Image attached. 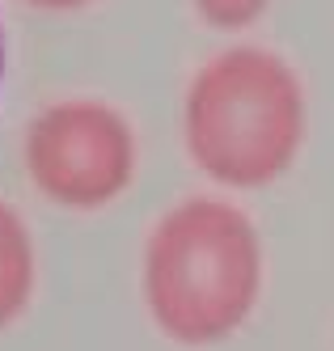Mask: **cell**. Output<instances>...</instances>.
<instances>
[{
  "mask_svg": "<svg viewBox=\"0 0 334 351\" xmlns=\"http://www.w3.org/2000/svg\"><path fill=\"white\" fill-rule=\"evenodd\" d=\"M140 284L148 317L165 339L182 347H212L241 330L259 305V233L233 204L187 199L152 224Z\"/></svg>",
  "mask_w": 334,
  "mask_h": 351,
  "instance_id": "1",
  "label": "cell"
},
{
  "mask_svg": "<svg viewBox=\"0 0 334 351\" xmlns=\"http://www.w3.org/2000/svg\"><path fill=\"white\" fill-rule=\"evenodd\" d=\"M296 85L263 51H228L195 77L187 97V148L224 186H263L296 153Z\"/></svg>",
  "mask_w": 334,
  "mask_h": 351,
  "instance_id": "2",
  "label": "cell"
},
{
  "mask_svg": "<svg viewBox=\"0 0 334 351\" xmlns=\"http://www.w3.org/2000/svg\"><path fill=\"white\" fill-rule=\"evenodd\" d=\"M21 161L34 191L56 208L97 212L136 178V132L106 102L64 97L30 119Z\"/></svg>",
  "mask_w": 334,
  "mask_h": 351,
  "instance_id": "3",
  "label": "cell"
},
{
  "mask_svg": "<svg viewBox=\"0 0 334 351\" xmlns=\"http://www.w3.org/2000/svg\"><path fill=\"white\" fill-rule=\"evenodd\" d=\"M34 280H38L34 237L25 229L21 212L0 199V330H9L25 313L34 296Z\"/></svg>",
  "mask_w": 334,
  "mask_h": 351,
  "instance_id": "4",
  "label": "cell"
},
{
  "mask_svg": "<svg viewBox=\"0 0 334 351\" xmlns=\"http://www.w3.org/2000/svg\"><path fill=\"white\" fill-rule=\"evenodd\" d=\"M195 5L212 26H241V21L259 17V9L267 0H195Z\"/></svg>",
  "mask_w": 334,
  "mask_h": 351,
  "instance_id": "5",
  "label": "cell"
},
{
  "mask_svg": "<svg viewBox=\"0 0 334 351\" xmlns=\"http://www.w3.org/2000/svg\"><path fill=\"white\" fill-rule=\"evenodd\" d=\"M21 5H30L38 13H81V9L93 5V0H21Z\"/></svg>",
  "mask_w": 334,
  "mask_h": 351,
  "instance_id": "6",
  "label": "cell"
},
{
  "mask_svg": "<svg viewBox=\"0 0 334 351\" xmlns=\"http://www.w3.org/2000/svg\"><path fill=\"white\" fill-rule=\"evenodd\" d=\"M0 81H5V26H0Z\"/></svg>",
  "mask_w": 334,
  "mask_h": 351,
  "instance_id": "7",
  "label": "cell"
}]
</instances>
